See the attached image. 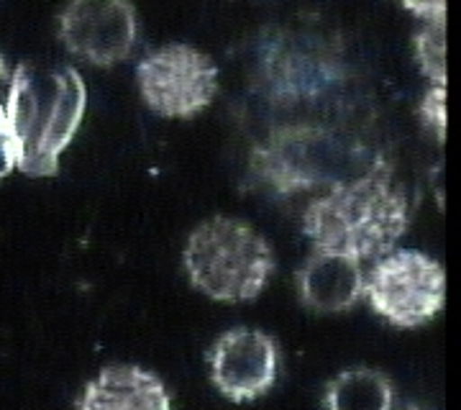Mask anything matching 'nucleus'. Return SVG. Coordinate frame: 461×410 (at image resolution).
<instances>
[{
  "label": "nucleus",
  "mask_w": 461,
  "mask_h": 410,
  "mask_svg": "<svg viewBox=\"0 0 461 410\" xmlns=\"http://www.w3.org/2000/svg\"><path fill=\"white\" fill-rule=\"evenodd\" d=\"M87 87L77 69L23 62L14 69L5 123L14 162L32 178H54L83 123Z\"/></svg>",
  "instance_id": "obj_1"
},
{
  "label": "nucleus",
  "mask_w": 461,
  "mask_h": 410,
  "mask_svg": "<svg viewBox=\"0 0 461 410\" xmlns=\"http://www.w3.org/2000/svg\"><path fill=\"white\" fill-rule=\"evenodd\" d=\"M408 226V200L379 164L362 178L333 185L303 215V229L315 249L357 262L393 251Z\"/></svg>",
  "instance_id": "obj_2"
},
{
  "label": "nucleus",
  "mask_w": 461,
  "mask_h": 410,
  "mask_svg": "<svg viewBox=\"0 0 461 410\" xmlns=\"http://www.w3.org/2000/svg\"><path fill=\"white\" fill-rule=\"evenodd\" d=\"M182 260L193 287L221 303H247L262 296L275 272L267 239L229 215L203 221L190 233Z\"/></svg>",
  "instance_id": "obj_3"
},
{
  "label": "nucleus",
  "mask_w": 461,
  "mask_h": 410,
  "mask_svg": "<svg viewBox=\"0 0 461 410\" xmlns=\"http://www.w3.org/2000/svg\"><path fill=\"white\" fill-rule=\"evenodd\" d=\"M364 296L390 326H429L446 305V272L418 249H393L364 278Z\"/></svg>",
  "instance_id": "obj_4"
},
{
  "label": "nucleus",
  "mask_w": 461,
  "mask_h": 410,
  "mask_svg": "<svg viewBox=\"0 0 461 410\" xmlns=\"http://www.w3.org/2000/svg\"><path fill=\"white\" fill-rule=\"evenodd\" d=\"M141 98L157 115L195 118L218 90V69L208 54L190 44H167L136 67Z\"/></svg>",
  "instance_id": "obj_5"
},
{
  "label": "nucleus",
  "mask_w": 461,
  "mask_h": 410,
  "mask_svg": "<svg viewBox=\"0 0 461 410\" xmlns=\"http://www.w3.org/2000/svg\"><path fill=\"white\" fill-rule=\"evenodd\" d=\"M65 50L95 67L126 62L139 39L136 11L129 0H69L59 16Z\"/></svg>",
  "instance_id": "obj_6"
},
{
  "label": "nucleus",
  "mask_w": 461,
  "mask_h": 410,
  "mask_svg": "<svg viewBox=\"0 0 461 410\" xmlns=\"http://www.w3.org/2000/svg\"><path fill=\"white\" fill-rule=\"evenodd\" d=\"M215 390L230 403H251L277 382V342L257 328H230L218 336L208 351Z\"/></svg>",
  "instance_id": "obj_7"
},
{
  "label": "nucleus",
  "mask_w": 461,
  "mask_h": 410,
  "mask_svg": "<svg viewBox=\"0 0 461 410\" xmlns=\"http://www.w3.org/2000/svg\"><path fill=\"white\" fill-rule=\"evenodd\" d=\"M264 175L275 182L280 193L305 190L315 182L329 180V172L339 162V144L321 132H285L272 147L259 151Z\"/></svg>",
  "instance_id": "obj_8"
},
{
  "label": "nucleus",
  "mask_w": 461,
  "mask_h": 410,
  "mask_svg": "<svg viewBox=\"0 0 461 410\" xmlns=\"http://www.w3.org/2000/svg\"><path fill=\"white\" fill-rule=\"evenodd\" d=\"M300 300L315 313L351 311L364 296V275L357 260L344 254L321 251L308 257L297 272Z\"/></svg>",
  "instance_id": "obj_9"
},
{
  "label": "nucleus",
  "mask_w": 461,
  "mask_h": 410,
  "mask_svg": "<svg viewBox=\"0 0 461 410\" xmlns=\"http://www.w3.org/2000/svg\"><path fill=\"white\" fill-rule=\"evenodd\" d=\"M77 410H172V397L154 372L115 364L85 385Z\"/></svg>",
  "instance_id": "obj_10"
},
{
  "label": "nucleus",
  "mask_w": 461,
  "mask_h": 410,
  "mask_svg": "<svg viewBox=\"0 0 461 410\" xmlns=\"http://www.w3.org/2000/svg\"><path fill=\"white\" fill-rule=\"evenodd\" d=\"M323 405L326 410H393L395 387L384 372L372 367L346 369L329 382Z\"/></svg>",
  "instance_id": "obj_11"
},
{
  "label": "nucleus",
  "mask_w": 461,
  "mask_h": 410,
  "mask_svg": "<svg viewBox=\"0 0 461 410\" xmlns=\"http://www.w3.org/2000/svg\"><path fill=\"white\" fill-rule=\"evenodd\" d=\"M415 51L423 75L433 85H446V18L426 21L415 36Z\"/></svg>",
  "instance_id": "obj_12"
},
{
  "label": "nucleus",
  "mask_w": 461,
  "mask_h": 410,
  "mask_svg": "<svg viewBox=\"0 0 461 410\" xmlns=\"http://www.w3.org/2000/svg\"><path fill=\"white\" fill-rule=\"evenodd\" d=\"M420 115L429 123L436 139L444 144L446 139V85H433L429 93L423 96L420 103Z\"/></svg>",
  "instance_id": "obj_13"
},
{
  "label": "nucleus",
  "mask_w": 461,
  "mask_h": 410,
  "mask_svg": "<svg viewBox=\"0 0 461 410\" xmlns=\"http://www.w3.org/2000/svg\"><path fill=\"white\" fill-rule=\"evenodd\" d=\"M412 16L423 21H438L446 18V0H400Z\"/></svg>",
  "instance_id": "obj_14"
},
{
  "label": "nucleus",
  "mask_w": 461,
  "mask_h": 410,
  "mask_svg": "<svg viewBox=\"0 0 461 410\" xmlns=\"http://www.w3.org/2000/svg\"><path fill=\"white\" fill-rule=\"evenodd\" d=\"M14 167L16 162H14V149H11V133H8V123H5V111L0 105V180L5 175H11Z\"/></svg>",
  "instance_id": "obj_15"
},
{
  "label": "nucleus",
  "mask_w": 461,
  "mask_h": 410,
  "mask_svg": "<svg viewBox=\"0 0 461 410\" xmlns=\"http://www.w3.org/2000/svg\"><path fill=\"white\" fill-rule=\"evenodd\" d=\"M5 77V65H3V57H0V80Z\"/></svg>",
  "instance_id": "obj_16"
},
{
  "label": "nucleus",
  "mask_w": 461,
  "mask_h": 410,
  "mask_svg": "<svg viewBox=\"0 0 461 410\" xmlns=\"http://www.w3.org/2000/svg\"><path fill=\"white\" fill-rule=\"evenodd\" d=\"M254 3H267V0H254Z\"/></svg>",
  "instance_id": "obj_17"
}]
</instances>
